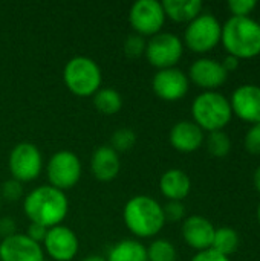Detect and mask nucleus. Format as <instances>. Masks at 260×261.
Masks as SVG:
<instances>
[{
	"label": "nucleus",
	"instance_id": "nucleus-1",
	"mask_svg": "<svg viewBox=\"0 0 260 261\" xmlns=\"http://www.w3.org/2000/svg\"><path fill=\"white\" fill-rule=\"evenodd\" d=\"M23 210L31 223H38L49 228L61 225L69 211V202L64 191L51 185H43L32 190L23 202Z\"/></svg>",
	"mask_w": 260,
	"mask_h": 261
},
{
	"label": "nucleus",
	"instance_id": "nucleus-2",
	"mask_svg": "<svg viewBox=\"0 0 260 261\" xmlns=\"http://www.w3.org/2000/svg\"><path fill=\"white\" fill-rule=\"evenodd\" d=\"M221 43L228 55L250 60L260 55V23L251 17H230L222 24Z\"/></svg>",
	"mask_w": 260,
	"mask_h": 261
},
{
	"label": "nucleus",
	"instance_id": "nucleus-3",
	"mask_svg": "<svg viewBox=\"0 0 260 261\" xmlns=\"http://www.w3.org/2000/svg\"><path fill=\"white\" fill-rule=\"evenodd\" d=\"M123 217L127 229L139 239L155 237L166 225L162 206L155 199L143 194L126 203Z\"/></svg>",
	"mask_w": 260,
	"mask_h": 261
},
{
	"label": "nucleus",
	"instance_id": "nucleus-4",
	"mask_svg": "<svg viewBox=\"0 0 260 261\" xmlns=\"http://www.w3.org/2000/svg\"><path fill=\"white\" fill-rule=\"evenodd\" d=\"M192 115L193 122L208 133L224 130L233 118L228 98L216 90L198 95L192 104Z\"/></svg>",
	"mask_w": 260,
	"mask_h": 261
},
{
	"label": "nucleus",
	"instance_id": "nucleus-5",
	"mask_svg": "<svg viewBox=\"0 0 260 261\" xmlns=\"http://www.w3.org/2000/svg\"><path fill=\"white\" fill-rule=\"evenodd\" d=\"M63 80L66 87L75 96H93L101 86L103 75L100 66L89 57L70 58L63 70Z\"/></svg>",
	"mask_w": 260,
	"mask_h": 261
},
{
	"label": "nucleus",
	"instance_id": "nucleus-6",
	"mask_svg": "<svg viewBox=\"0 0 260 261\" xmlns=\"http://www.w3.org/2000/svg\"><path fill=\"white\" fill-rule=\"evenodd\" d=\"M222 24L211 14H201L187 24L184 41L196 54H207L221 43Z\"/></svg>",
	"mask_w": 260,
	"mask_h": 261
},
{
	"label": "nucleus",
	"instance_id": "nucleus-7",
	"mask_svg": "<svg viewBox=\"0 0 260 261\" xmlns=\"http://www.w3.org/2000/svg\"><path fill=\"white\" fill-rule=\"evenodd\" d=\"M184 54L182 40L172 32H159L147 41L146 57L158 70L175 67Z\"/></svg>",
	"mask_w": 260,
	"mask_h": 261
},
{
	"label": "nucleus",
	"instance_id": "nucleus-8",
	"mask_svg": "<svg viewBox=\"0 0 260 261\" xmlns=\"http://www.w3.org/2000/svg\"><path fill=\"white\" fill-rule=\"evenodd\" d=\"M8 167L12 179L18 182H31L37 179L41 173L43 159L40 150L31 142L17 144L8 159Z\"/></svg>",
	"mask_w": 260,
	"mask_h": 261
},
{
	"label": "nucleus",
	"instance_id": "nucleus-9",
	"mask_svg": "<svg viewBox=\"0 0 260 261\" xmlns=\"http://www.w3.org/2000/svg\"><path fill=\"white\" fill-rule=\"evenodd\" d=\"M129 21L135 34L141 37H153L161 32L166 21V12L161 2L138 0L130 8Z\"/></svg>",
	"mask_w": 260,
	"mask_h": 261
},
{
	"label": "nucleus",
	"instance_id": "nucleus-10",
	"mask_svg": "<svg viewBox=\"0 0 260 261\" xmlns=\"http://www.w3.org/2000/svg\"><path fill=\"white\" fill-rule=\"evenodd\" d=\"M46 171L51 187L64 191L78 184L81 177V162L75 153L61 150L49 159Z\"/></svg>",
	"mask_w": 260,
	"mask_h": 261
},
{
	"label": "nucleus",
	"instance_id": "nucleus-11",
	"mask_svg": "<svg viewBox=\"0 0 260 261\" xmlns=\"http://www.w3.org/2000/svg\"><path fill=\"white\" fill-rule=\"evenodd\" d=\"M43 246L48 255L55 261H72L80 249L78 237L64 225L49 228Z\"/></svg>",
	"mask_w": 260,
	"mask_h": 261
},
{
	"label": "nucleus",
	"instance_id": "nucleus-12",
	"mask_svg": "<svg viewBox=\"0 0 260 261\" xmlns=\"http://www.w3.org/2000/svg\"><path fill=\"white\" fill-rule=\"evenodd\" d=\"M188 76L178 67L158 70L152 80V89L162 101H179L188 92Z\"/></svg>",
	"mask_w": 260,
	"mask_h": 261
},
{
	"label": "nucleus",
	"instance_id": "nucleus-13",
	"mask_svg": "<svg viewBox=\"0 0 260 261\" xmlns=\"http://www.w3.org/2000/svg\"><path fill=\"white\" fill-rule=\"evenodd\" d=\"M0 261H44L41 245L32 242L26 234L15 232L2 240Z\"/></svg>",
	"mask_w": 260,
	"mask_h": 261
},
{
	"label": "nucleus",
	"instance_id": "nucleus-14",
	"mask_svg": "<svg viewBox=\"0 0 260 261\" xmlns=\"http://www.w3.org/2000/svg\"><path fill=\"white\" fill-rule=\"evenodd\" d=\"M188 78L192 83L205 92H215L225 84L228 73L221 61L213 58H199L188 69Z\"/></svg>",
	"mask_w": 260,
	"mask_h": 261
},
{
	"label": "nucleus",
	"instance_id": "nucleus-15",
	"mask_svg": "<svg viewBox=\"0 0 260 261\" xmlns=\"http://www.w3.org/2000/svg\"><path fill=\"white\" fill-rule=\"evenodd\" d=\"M233 115L245 122H260V86L244 84L238 87L228 99Z\"/></svg>",
	"mask_w": 260,
	"mask_h": 261
},
{
	"label": "nucleus",
	"instance_id": "nucleus-16",
	"mask_svg": "<svg viewBox=\"0 0 260 261\" xmlns=\"http://www.w3.org/2000/svg\"><path fill=\"white\" fill-rule=\"evenodd\" d=\"M215 232L216 228L204 216H190L182 223V239L198 252L211 249Z\"/></svg>",
	"mask_w": 260,
	"mask_h": 261
},
{
	"label": "nucleus",
	"instance_id": "nucleus-17",
	"mask_svg": "<svg viewBox=\"0 0 260 261\" xmlns=\"http://www.w3.org/2000/svg\"><path fill=\"white\" fill-rule=\"evenodd\" d=\"M170 144L181 153H193L204 144V130L193 121H179L170 130Z\"/></svg>",
	"mask_w": 260,
	"mask_h": 261
},
{
	"label": "nucleus",
	"instance_id": "nucleus-18",
	"mask_svg": "<svg viewBox=\"0 0 260 261\" xmlns=\"http://www.w3.org/2000/svg\"><path fill=\"white\" fill-rule=\"evenodd\" d=\"M121 168L120 156L110 145L98 147L90 159V170L97 180L110 182L113 180Z\"/></svg>",
	"mask_w": 260,
	"mask_h": 261
},
{
	"label": "nucleus",
	"instance_id": "nucleus-19",
	"mask_svg": "<svg viewBox=\"0 0 260 261\" xmlns=\"http://www.w3.org/2000/svg\"><path fill=\"white\" fill-rule=\"evenodd\" d=\"M159 190L161 193L173 202H182L192 190V180L179 168H172L167 170L159 180Z\"/></svg>",
	"mask_w": 260,
	"mask_h": 261
},
{
	"label": "nucleus",
	"instance_id": "nucleus-20",
	"mask_svg": "<svg viewBox=\"0 0 260 261\" xmlns=\"http://www.w3.org/2000/svg\"><path fill=\"white\" fill-rule=\"evenodd\" d=\"M161 5L166 17L176 23H190L202 14L201 0H166Z\"/></svg>",
	"mask_w": 260,
	"mask_h": 261
},
{
	"label": "nucleus",
	"instance_id": "nucleus-21",
	"mask_svg": "<svg viewBox=\"0 0 260 261\" xmlns=\"http://www.w3.org/2000/svg\"><path fill=\"white\" fill-rule=\"evenodd\" d=\"M107 261H149L147 248L132 239L121 240L113 245L107 254Z\"/></svg>",
	"mask_w": 260,
	"mask_h": 261
},
{
	"label": "nucleus",
	"instance_id": "nucleus-22",
	"mask_svg": "<svg viewBox=\"0 0 260 261\" xmlns=\"http://www.w3.org/2000/svg\"><path fill=\"white\" fill-rule=\"evenodd\" d=\"M239 243H241V239H239L238 231L228 226H222V228H218L215 232L211 249L228 257L238 251Z\"/></svg>",
	"mask_w": 260,
	"mask_h": 261
},
{
	"label": "nucleus",
	"instance_id": "nucleus-23",
	"mask_svg": "<svg viewBox=\"0 0 260 261\" xmlns=\"http://www.w3.org/2000/svg\"><path fill=\"white\" fill-rule=\"evenodd\" d=\"M93 106L100 113L116 115L123 107V98L115 89H100L93 95Z\"/></svg>",
	"mask_w": 260,
	"mask_h": 261
},
{
	"label": "nucleus",
	"instance_id": "nucleus-24",
	"mask_svg": "<svg viewBox=\"0 0 260 261\" xmlns=\"http://www.w3.org/2000/svg\"><path fill=\"white\" fill-rule=\"evenodd\" d=\"M205 144H207L208 153L211 156L218 158V159H222V158L228 156L230 151H231V139L224 130L208 133Z\"/></svg>",
	"mask_w": 260,
	"mask_h": 261
},
{
	"label": "nucleus",
	"instance_id": "nucleus-25",
	"mask_svg": "<svg viewBox=\"0 0 260 261\" xmlns=\"http://www.w3.org/2000/svg\"><path fill=\"white\" fill-rule=\"evenodd\" d=\"M147 258L149 261H176V249L169 240L158 239L147 248Z\"/></svg>",
	"mask_w": 260,
	"mask_h": 261
},
{
	"label": "nucleus",
	"instance_id": "nucleus-26",
	"mask_svg": "<svg viewBox=\"0 0 260 261\" xmlns=\"http://www.w3.org/2000/svg\"><path fill=\"white\" fill-rule=\"evenodd\" d=\"M136 142V133L130 128H118L110 139V147L120 153V151H129Z\"/></svg>",
	"mask_w": 260,
	"mask_h": 261
},
{
	"label": "nucleus",
	"instance_id": "nucleus-27",
	"mask_svg": "<svg viewBox=\"0 0 260 261\" xmlns=\"http://www.w3.org/2000/svg\"><path fill=\"white\" fill-rule=\"evenodd\" d=\"M146 46L147 41L144 37L138 35V34H130L126 41H124V54L127 58H139L141 55L146 54Z\"/></svg>",
	"mask_w": 260,
	"mask_h": 261
},
{
	"label": "nucleus",
	"instance_id": "nucleus-28",
	"mask_svg": "<svg viewBox=\"0 0 260 261\" xmlns=\"http://www.w3.org/2000/svg\"><path fill=\"white\" fill-rule=\"evenodd\" d=\"M23 196V184L15 179H8L0 190V197L8 202H17Z\"/></svg>",
	"mask_w": 260,
	"mask_h": 261
},
{
	"label": "nucleus",
	"instance_id": "nucleus-29",
	"mask_svg": "<svg viewBox=\"0 0 260 261\" xmlns=\"http://www.w3.org/2000/svg\"><path fill=\"white\" fill-rule=\"evenodd\" d=\"M162 213H164L166 222L176 223V222L184 220V217H185V206H184L182 202L169 200V202L162 206Z\"/></svg>",
	"mask_w": 260,
	"mask_h": 261
},
{
	"label": "nucleus",
	"instance_id": "nucleus-30",
	"mask_svg": "<svg viewBox=\"0 0 260 261\" xmlns=\"http://www.w3.org/2000/svg\"><path fill=\"white\" fill-rule=\"evenodd\" d=\"M256 0H231L228 2V9L233 17H250V14L256 9Z\"/></svg>",
	"mask_w": 260,
	"mask_h": 261
},
{
	"label": "nucleus",
	"instance_id": "nucleus-31",
	"mask_svg": "<svg viewBox=\"0 0 260 261\" xmlns=\"http://www.w3.org/2000/svg\"><path fill=\"white\" fill-rule=\"evenodd\" d=\"M245 150L251 154H260V122L253 124L245 135Z\"/></svg>",
	"mask_w": 260,
	"mask_h": 261
},
{
	"label": "nucleus",
	"instance_id": "nucleus-32",
	"mask_svg": "<svg viewBox=\"0 0 260 261\" xmlns=\"http://www.w3.org/2000/svg\"><path fill=\"white\" fill-rule=\"evenodd\" d=\"M46 234H48V228L43 226V225H38V223H31L29 228H28V237L35 242V243H43L44 239H46Z\"/></svg>",
	"mask_w": 260,
	"mask_h": 261
},
{
	"label": "nucleus",
	"instance_id": "nucleus-33",
	"mask_svg": "<svg viewBox=\"0 0 260 261\" xmlns=\"http://www.w3.org/2000/svg\"><path fill=\"white\" fill-rule=\"evenodd\" d=\"M192 261H231L228 257L213 251V249H207V251H202V252H198Z\"/></svg>",
	"mask_w": 260,
	"mask_h": 261
},
{
	"label": "nucleus",
	"instance_id": "nucleus-34",
	"mask_svg": "<svg viewBox=\"0 0 260 261\" xmlns=\"http://www.w3.org/2000/svg\"><path fill=\"white\" fill-rule=\"evenodd\" d=\"M15 222L11 217H3L0 219V236H3V239L14 236L15 234Z\"/></svg>",
	"mask_w": 260,
	"mask_h": 261
},
{
	"label": "nucleus",
	"instance_id": "nucleus-35",
	"mask_svg": "<svg viewBox=\"0 0 260 261\" xmlns=\"http://www.w3.org/2000/svg\"><path fill=\"white\" fill-rule=\"evenodd\" d=\"M239 64H241V60L236 58V57H231V55H227L222 61V66L224 69L227 70V73L230 75V72H234L239 69Z\"/></svg>",
	"mask_w": 260,
	"mask_h": 261
},
{
	"label": "nucleus",
	"instance_id": "nucleus-36",
	"mask_svg": "<svg viewBox=\"0 0 260 261\" xmlns=\"http://www.w3.org/2000/svg\"><path fill=\"white\" fill-rule=\"evenodd\" d=\"M253 184H254V188L257 190V193L260 194V165L253 173Z\"/></svg>",
	"mask_w": 260,
	"mask_h": 261
},
{
	"label": "nucleus",
	"instance_id": "nucleus-37",
	"mask_svg": "<svg viewBox=\"0 0 260 261\" xmlns=\"http://www.w3.org/2000/svg\"><path fill=\"white\" fill-rule=\"evenodd\" d=\"M81 261H107L104 257H100V255H89L86 258H83Z\"/></svg>",
	"mask_w": 260,
	"mask_h": 261
},
{
	"label": "nucleus",
	"instance_id": "nucleus-38",
	"mask_svg": "<svg viewBox=\"0 0 260 261\" xmlns=\"http://www.w3.org/2000/svg\"><path fill=\"white\" fill-rule=\"evenodd\" d=\"M257 220H259V223H260V203H259V206H257Z\"/></svg>",
	"mask_w": 260,
	"mask_h": 261
},
{
	"label": "nucleus",
	"instance_id": "nucleus-39",
	"mask_svg": "<svg viewBox=\"0 0 260 261\" xmlns=\"http://www.w3.org/2000/svg\"><path fill=\"white\" fill-rule=\"evenodd\" d=\"M0 205H2V197H0Z\"/></svg>",
	"mask_w": 260,
	"mask_h": 261
}]
</instances>
